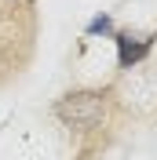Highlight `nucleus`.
I'll list each match as a JSON object with an SVG mask.
<instances>
[{"label": "nucleus", "instance_id": "1", "mask_svg": "<svg viewBox=\"0 0 157 160\" xmlns=\"http://www.w3.org/2000/svg\"><path fill=\"white\" fill-rule=\"evenodd\" d=\"M55 113H59V120L66 128L91 131V128L102 124L106 102H102V95H95V91H73V95H66V98L55 106Z\"/></svg>", "mask_w": 157, "mask_h": 160}, {"label": "nucleus", "instance_id": "2", "mask_svg": "<svg viewBox=\"0 0 157 160\" xmlns=\"http://www.w3.org/2000/svg\"><path fill=\"white\" fill-rule=\"evenodd\" d=\"M146 51H150V40H135V37H128V33L117 37V62H121V69H132Z\"/></svg>", "mask_w": 157, "mask_h": 160}, {"label": "nucleus", "instance_id": "3", "mask_svg": "<svg viewBox=\"0 0 157 160\" xmlns=\"http://www.w3.org/2000/svg\"><path fill=\"white\" fill-rule=\"evenodd\" d=\"M110 29H113V22H110L106 15H102V18H95V22L88 26V33H110Z\"/></svg>", "mask_w": 157, "mask_h": 160}]
</instances>
